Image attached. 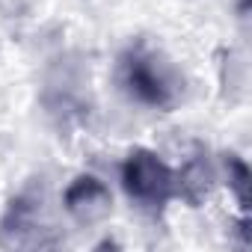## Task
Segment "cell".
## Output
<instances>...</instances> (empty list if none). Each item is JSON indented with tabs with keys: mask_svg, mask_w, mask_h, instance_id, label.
Instances as JSON below:
<instances>
[{
	"mask_svg": "<svg viewBox=\"0 0 252 252\" xmlns=\"http://www.w3.org/2000/svg\"><path fill=\"white\" fill-rule=\"evenodd\" d=\"M116 80L122 92L140 107L169 113L181 98V77L169 60L146 45H134L119 57Z\"/></svg>",
	"mask_w": 252,
	"mask_h": 252,
	"instance_id": "6da1fadb",
	"label": "cell"
},
{
	"mask_svg": "<svg viewBox=\"0 0 252 252\" xmlns=\"http://www.w3.org/2000/svg\"><path fill=\"white\" fill-rule=\"evenodd\" d=\"M63 205L68 211V217L80 225H95L101 220L110 217L113 211V196H110V187L95 178V175H77L65 193H63Z\"/></svg>",
	"mask_w": 252,
	"mask_h": 252,
	"instance_id": "3957f363",
	"label": "cell"
},
{
	"mask_svg": "<svg viewBox=\"0 0 252 252\" xmlns=\"http://www.w3.org/2000/svg\"><path fill=\"white\" fill-rule=\"evenodd\" d=\"M211 184H214V169L205 155H193L181 166V172H175V196H184L190 205H199L211 193Z\"/></svg>",
	"mask_w": 252,
	"mask_h": 252,
	"instance_id": "5b68a950",
	"label": "cell"
},
{
	"mask_svg": "<svg viewBox=\"0 0 252 252\" xmlns=\"http://www.w3.org/2000/svg\"><path fill=\"white\" fill-rule=\"evenodd\" d=\"M122 190L143 211H163L175 199V169L152 149H134L119 169Z\"/></svg>",
	"mask_w": 252,
	"mask_h": 252,
	"instance_id": "7a4b0ae2",
	"label": "cell"
},
{
	"mask_svg": "<svg viewBox=\"0 0 252 252\" xmlns=\"http://www.w3.org/2000/svg\"><path fill=\"white\" fill-rule=\"evenodd\" d=\"M222 169H225V181H228V190L234 193V199L240 202L243 211H249V202H252V172L246 166V160L234 152L222 155Z\"/></svg>",
	"mask_w": 252,
	"mask_h": 252,
	"instance_id": "8992f818",
	"label": "cell"
},
{
	"mask_svg": "<svg viewBox=\"0 0 252 252\" xmlns=\"http://www.w3.org/2000/svg\"><path fill=\"white\" fill-rule=\"evenodd\" d=\"M39 234H42V225L36 220V205L30 199H12L3 220H0V246L6 249L45 246Z\"/></svg>",
	"mask_w": 252,
	"mask_h": 252,
	"instance_id": "277c9868",
	"label": "cell"
}]
</instances>
